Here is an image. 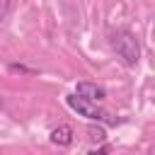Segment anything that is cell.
<instances>
[{
  "instance_id": "obj_4",
  "label": "cell",
  "mask_w": 155,
  "mask_h": 155,
  "mask_svg": "<svg viewBox=\"0 0 155 155\" xmlns=\"http://www.w3.org/2000/svg\"><path fill=\"white\" fill-rule=\"evenodd\" d=\"M48 140L53 143V145H70L73 143V128L68 126V124H61V126H56L51 133H48Z\"/></svg>"
},
{
  "instance_id": "obj_5",
  "label": "cell",
  "mask_w": 155,
  "mask_h": 155,
  "mask_svg": "<svg viewBox=\"0 0 155 155\" xmlns=\"http://www.w3.org/2000/svg\"><path fill=\"white\" fill-rule=\"evenodd\" d=\"M87 133H90V140H94V143H104L107 140V131H104V126H90L87 128Z\"/></svg>"
},
{
  "instance_id": "obj_7",
  "label": "cell",
  "mask_w": 155,
  "mask_h": 155,
  "mask_svg": "<svg viewBox=\"0 0 155 155\" xmlns=\"http://www.w3.org/2000/svg\"><path fill=\"white\" fill-rule=\"evenodd\" d=\"M109 150H111L109 145H99V148H94V150H92V155H97V153H109Z\"/></svg>"
},
{
  "instance_id": "obj_3",
  "label": "cell",
  "mask_w": 155,
  "mask_h": 155,
  "mask_svg": "<svg viewBox=\"0 0 155 155\" xmlns=\"http://www.w3.org/2000/svg\"><path fill=\"white\" fill-rule=\"evenodd\" d=\"M75 94H80L85 99H92V102H104L107 99V90L97 82H78Z\"/></svg>"
},
{
  "instance_id": "obj_1",
  "label": "cell",
  "mask_w": 155,
  "mask_h": 155,
  "mask_svg": "<svg viewBox=\"0 0 155 155\" xmlns=\"http://www.w3.org/2000/svg\"><path fill=\"white\" fill-rule=\"evenodd\" d=\"M65 104H68L73 111H78L80 116L90 119V121H99V124H107V126H116V119H114L109 111L99 109L97 102H92V99H85V97H80V94H68V97H65Z\"/></svg>"
},
{
  "instance_id": "obj_6",
  "label": "cell",
  "mask_w": 155,
  "mask_h": 155,
  "mask_svg": "<svg viewBox=\"0 0 155 155\" xmlns=\"http://www.w3.org/2000/svg\"><path fill=\"white\" fill-rule=\"evenodd\" d=\"M7 10H10V0H0V22L7 17Z\"/></svg>"
},
{
  "instance_id": "obj_2",
  "label": "cell",
  "mask_w": 155,
  "mask_h": 155,
  "mask_svg": "<svg viewBox=\"0 0 155 155\" xmlns=\"http://www.w3.org/2000/svg\"><path fill=\"white\" fill-rule=\"evenodd\" d=\"M111 44H114V51L119 53V58H121L128 68H133V65L140 61V44H138V39H136L128 29H119V31L114 34Z\"/></svg>"
}]
</instances>
